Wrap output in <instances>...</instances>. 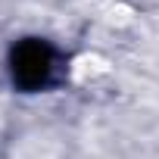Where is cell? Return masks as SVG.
I'll return each instance as SVG.
<instances>
[{"label":"cell","instance_id":"1","mask_svg":"<svg viewBox=\"0 0 159 159\" xmlns=\"http://www.w3.org/2000/svg\"><path fill=\"white\" fill-rule=\"evenodd\" d=\"M10 72H13V81L22 91H41V88H47L53 81V75H56V50L47 41L28 38V41L13 47Z\"/></svg>","mask_w":159,"mask_h":159}]
</instances>
